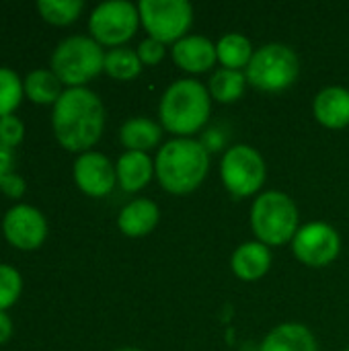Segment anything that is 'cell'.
I'll return each instance as SVG.
<instances>
[{
    "instance_id": "cell-20",
    "label": "cell",
    "mask_w": 349,
    "mask_h": 351,
    "mask_svg": "<svg viewBox=\"0 0 349 351\" xmlns=\"http://www.w3.org/2000/svg\"><path fill=\"white\" fill-rule=\"evenodd\" d=\"M255 49L243 33H226L216 43V56L222 68L228 70H247Z\"/></svg>"
},
{
    "instance_id": "cell-11",
    "label": "cell",
    "mask_w": 349,
    "mask_h": 351,
    "mask_svg": "<svg viewBox=\"0 0 349 351\" xmlns=\"http://www.w3.org/2000/svg\"><path fill=\"white\" fill-rule=\"evenodd\" d=\"M47 234L45 218L31 206H16L4 216V237L19 249H37Z\"/></svg>"
},
{
    "instance_id": "cell-21",
    "label": "cell",
    "mask_w": 349,
    "mask_h": 351,
    "mask_svg": "<svg viewBox=\"0 0 349 351\" xmlns=\"http://www.w3.org/2000/svg\"><path fill=\"white\" fill-rule=\"evenodd\" d=\"M247 76L241 70L218 68L208 82V93L218 103H234L245 95Z\"/></svg>"
},
{
    "instance_id": "cell-8",
    "label": "cell",
    "mask_w": 349,
    "mask_h": 351,
    "mask_svg": "<svg viewBox=\"0 0 349 351\" xmlns=\"http://www.w3.org/2000/svg\"><path fill=\"white\" fill-rule=\"evenodd\" d=\"M138 10L148 37L165 45L183 39L193 23V6L187 0H142Z\"/></svg>"
},
{
    "instance_id": "cell-7",
    "label": "cell",
    "mask_w": 349,
    "mask_h": 351,
    "mask_svg": "<svg viewBox=\"0 0 349 351\" xmlns=\"http://www.w3.org/2000/svg\"><path fill=\"white\" fill-rule=\"evenodd\" d=\"M267 177V167L261 152L249 144H234L220 160V179L226 191L237 197H251L259 193Z\"/></svg>"
},
{
    "instance_id": "cell-29",
    "label": "cell",
    "mask_w": 349,
    "mask_h": 351,
    "mask_svg": "<svg viewBox=\"0 0 349 351\" xmlns=\"http://www.w3.org/2000/svg\"><path fill=\"white\" fill-rule=\"evenodd\" d=\"M0 189H2L8 197H21V195H23V191H25V181H23L19 175L10 173L8 177H4V181H2V185H0Z\"/></svg>"
},
{
    "instance_id": "cell-31",
    "label": "cell",
    "mask_w": 349,
    "mask_h": 351,
    "mask_svg": "<svg viewBox=\"0 0 349 351\" xmlns=\"http://www.w3.org/2000/svg\"><path fill=\"white\" fill-rule=\"evenodd\" d=\"M12 333V323H10V317L6 313L0 311V343H4Z\"/></svg>"
},
{
    "instance_id": "cell-24",
    "label": "cell",
    "mask_w": 349,
    "mask_h": 351,
    "mask_svg": "<svg viewBox=\"0 0 349 351\" xmlns=\"http://www.w3.org/2000/svg\"><path fill=\"white\" fill-rule=\"evenodd\" d=\"M82 6H84L82 0H39L37 2L41 16L56 25L72 23L80 14Z\"/></svg>"
},
{
    "instance_id": "cell-10",
    "label": "cell",
    "mask_w": 349,
    "mask_h": 351,
    "mask_svg": "<svg viewBox=\"0 0 349 351\" xmlns=\"http://www.w3.org/2000/svg\"><path fill=\"white\" fill-rule=\"evenodd\" d=\"M339 232L327 222H309L292 239V253L306 267H327L339 257Z\"/></svg>"
},
{
    "instance_id": "cell-16",
    "label": "cell",
    "mask_w": 349,
    "mask_h": 351,
    "mask_svg": "<svg viewBox=\"0 0 349 351\" xmlns=\"http://www.w3.org/2000/svg\"><path fill=\"white\" fill-rule=\"evenodd\" d=\"M259 351H319V346L306 325L282 323L265 335Z\"/></svg>"
},
{
    "instance_id": "cell-4",
    "label": "cell",
    "mask_w": 349,
    "mask_h": 351,
    "mask_svg": "<svg viewBox=\"0 0 349 351\" xmlns=\"http://www.w3.org/2000/svg\"><path fill=\"white\" fill-rule=\"evenodd\" d=\"M251 228L259 243L282 247L298 232V206L284 191H263L251 208Z\"/></svg>"
},
{
    "instance_id": "cell-1",
    "label": "cell",
    "mask_w": 349,
    "mask_h": 351,
    "mask_svg": "<svg viewBox=\"0 0 349 351\" xmlns=\"http://www.w3.org/2000/svg\"><path fill=\"white\" fill-rule=\"evenodd\" d=\"M53 132L60 144L72 152H86L103 134L105 109L101 99L84 88H68L53 105Z\"/></svg>"
},
{
    "instance_id": "cell-5",
    "label": "cell",
    "mask_w": 349,
    "mask_h": 351,
    "mask_svg": "<svg viewBox=\"0 0 349 351\" xmlns=\"http://www.w3.org/2000/svg\"><path fill=\"white\" fill-rule=\"evenodd\" d=\"M300 74V60L290 45L265 43L255 49L247 66V82L265 93H280L290 88Z\"/></svg>"
},
{
    "instance_id": "cell-6",
    "label": "cell",
    "mask_w": 349,
    "mask_h": 351,
    "mask_svg": "<svg viewBox=\"0 0 349 351\" xmlns=\"http://www.w3.org/2000/svg\"><path fill=\"white\" fill-rule=\"evenodd\" d=\"M51 68L62 82L70 84V88H76L105 70V53L101 43L95 39L74 35L56 47L51 56Z\"/></svg>"
},
{
    "instance_id": "cell-17",
    "label": "cell",
    "mask_w": 349,
    "mask_h": 351,
    "mask_svg": "<svg viewBox=\"0 0 349 351\" xmlns=\"http://www.w3.org/2000/svg\"><path fill=\"white\" fill-rule=\"evenodd\" d=\"M160 218V210L152 199L140 197L130 202L117 216V226L125 237L140 239L150 234Z\"/></svg>"
},
{
    "instance_id": "cell-26",
    "label": "cell",
    "mask_w": 349,
    "mask_h": 351,
    "mask_svg": "<svg viewBox=\"0 0 349 351\" xmlns=\"http://www.w3.org/2000/svg\"><path fill=\"white\" fill-rule=\"evenodd\" d=\"M21 294V276L10 265H0V311L14 304Z\"/></svg>"
},
{
    "instance_id": "cell-25",
    "label": "cell",
    "mask_w": 349,
    "mask_h": 351,
    "mask_svg": "<svg viewBox=\"0 0 349 351\" xmlns=\"http://www.w3.org/2000/svg\"><path fill=\"white\" fill-rule=\"evenodd\" d=\"M21 97H23V84L19 76L8 68H0V117L12 115V111L21 103Z\"/></svg>"
},
{
    "instance_id": "cell-27",
    "label": "cell",
    "mask_w": 349,
    "mask_h": 351,
    "mask_svg": "<svg viewBox=\"0 0 349 351\" xmlns=\"http://www.w3.org/2000/svg\"><path fill=\"white\" fill-rule=\"evenodd\" d=\"M138 58L142 62V66H156L165 60V53H167V45L154 37H146L144 41H140L138 45Z\"/></svg>"
},
{
    "instance_id": "cell-28",
    "label": "cell",
    "mask_w": 349,
    "mask_h": 351,
    "mask_svg": "<svg viewBox=\"0 0 349 351\" xmlns=\"http://www.w3.org/2000/svg\"><path fill=\"white\" fill-rule=\"evenodd\" d=\"M23 123L21 119H16L14 115H4L0 117V144H4L6 148L16 146L23 140Z\"/></svg>"
},
{
    "instance_id": "cell-13",
    "label": "cell",
    "mask_w": 349,
    "mask_h": 351,
    "mask_svg": "<svg viewBox=\"0 0 349 351\" xmlns=\"http://www.w3.org/2000/svg\"><path fill=\"white\" fill-rule=\"evenodd\" d=\"M171 53H173V62L181 70L191 74L208 72L218 60L216 45L204 35H185L173 45Z\"/></svg>"
},
{
    "instance_id": "cell-9",
    "label": "cell",
    "mask_w": 349,
    "mask_h": 351,
    "mask_svg": "<svg viewBox=\"0 0 349 351\" xmlns=\"http://www.w3.org/2000/svg\"><path fill=\"white\" fill-rule=\"evenodd\" d=\"M140 25V10L128 0H109L99 4L91 19L88 29L97 43L121 47L128 39L134 37Z\"/></svg>"
},
{
    "instance_id": "cell-3",
    "label": "cell",
    "mask_w": 349,
    "mask_h": 351,
    "mask_svg": "<svg viewBox=\"0 0 349 351\" xmlns=\"http://www.w3.org/2000/svg\"><path fill=\"white\" fill-rule=\"evenodd\" d=\"M212 97L208 86L193 78H181L167 86L160 97L158 117L163 130L177 138H191L210 119Z\"/></svg>"
},
{
    "instance_id": "cell-15",
    "label": "cell",
    "mask_w": 349,
    "mask_h": 351,
    "mask_svg": "<svg viewBox=\"0 0 349 351\" xmlns=\"http://www.w3.org/2000/svg\"><path fill=\"white\" fill-rule=\"evenodd\" d=\"M232 274L243 282H257L261 280L272 267V251L267 245L259 241L243 243L234 249L230 257Z\"/></svg>"
},
{
    "instance_id": "cell-33",
    "label": "cell",
    "mask_w": 349,
    "mask_h": 351,
    "mask_svg": "<svg viewBox=\"0 0 349 351\" xmlns=\"http://www.w3.org/2000/svg\"><path fill=\"white\" fill-rule=\"evenodd\" d=\"M344 351H349V348H348V350H344Z\"/></svg>"
},
{
    "instance_id": "cell-22",
    "label": "cell",
    "mask_w": 349,
    "mask_h": 351,
    "mask_svg": "<svg viewBox=\"0 0 349 351\" xmlns=\"http://www.w3.org/2000/svg\"><path fill=\"white\" fill-rule=\"evenodd\" d=\"M62 80L53 74V70H35L25 80L27 97L35 103H53L62 97L60 90Z\"/></svg>"
},
{
    "instance_id": "cell-30",
    "label": "cell",
    "mask_w": 349,
    "mask_h": 351,
    "mask_svg": "<svg viewBox=\"0 0 349 351\" xmlns=\"http://www.w3.org/2000/svg\"><path fill=\"white\" fill-rule=\"evenodd\" d=\"M12 148H6L4 144H0V185L4 181V177L10 175V169H12Z\"/></svg>"
},
{
    "instance_id": "cell-32",
    "label": "cell",
    "mask_w": 349,
    "mask_h": 351,
    "mask_svg": "<svg viewBox=\"0 0 349 351\" xmlns=\"http://www.w3.org/2000/svg\"><path fill=\"white\" fill-rule=\"evenodd\" d=\"M117 351H144V350H136V348H123V350H117Z\"/></svg>"
},
{
    "instance_id": "cell-12",
    "label": "cell",
    "mask_w": 349,
    "mask_h": 351,
    "mask_svg": "<svg viewBox=\"0 0 349 351\" xmlns=\"http://www.w3.org/2000/svg\"><path fill=\"white\" fill-rule=\"evenodd\" d=\"M74 179H76V185L86 195L103 197L113 189L117 181V171L105 154L84 152L74 162Z\"/></svg>"
},
{
    "instance_id": "cell-23",
    "label": "cell",
    "mask_w": 349,
    "mask_h": 351,
    "mask_svg": "<svg viewBox=\"0 0 349 351\" xmlns=\"http://www.w3.org/2000/svg\"><path fill=\"white\" fill-rule=\"evenodd\" d=\"M105 72L117 80H132L142 72V62L138 51L132 47H115L105 53Z\"/></svg>"
},
{
    "instance_id": "cell-14",
    "label": "cell",
    "mask_w": 349,
    "mask_h": 351,
    "mask_svg": "<svg viewBox=\"0 0 349 351\" xmlns=\"http://www.w3.org/2000/svg\"><path fill=\"white\" fill-rule=\"evenodd\" d=\"M315 119L327 130H344L349 125V90L344 86H327L313 101Z\"/></svg>"
},
{
    "instance_id": "cell-19",
    "label": "cell",
    "mask_w": 349,
    "mask_h": 351,
    "mask_svg": "<svg viewBox=\"0 0 349 351\" xmlns=\"http://www.w3.org/2000/svg\"><path fill=\"white\" fill-rule=\"evenodd\" d=\"M163 138V125L148 117H132L119 130V140L130 152H146L156 148Z\"/></svg>"
},
{
    "instance_id": "cell-18",
    "label": "cell",
    "mask_w": 349,
    "mask_h": 351,
    "mask_svg": "<svg viewBox=\"0 0 349 351\" xmlns=\"http://www.w3.org/2000/svg\"><path fill=\"white\" fill-rule=\"evenodd\" d=\"M117 183L123 191H140L144 189L154 175V160L146 152H125L117 160Z\"/></svg>"
},
{
    "instance_id": "cell-2",
    "label": "cell",
    "mask_w": 349,
    "mask_h": 351,
    "mask_svg": "<svg viewBox=\"0 0 349 351\" xmlns=\"http://www.w3.org/2000/svg\"><path fill=\"white\" fill-rule=\"evenodd\" d=\"M210 171V150L193 138H173L154 158V175L165 191L185 195L195 191Z\"/></svg>"
}]
</instances>
